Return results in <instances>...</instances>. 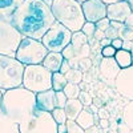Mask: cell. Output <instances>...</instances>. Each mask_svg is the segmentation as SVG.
Instances as JSON below:
<instances>
[{
  "label": "cell",
  "mask_w": 133,
  "mask_h": 133,
  "mask_svg": "<svg viewBox=\"0 0 133 133\" xmlns=\"http://www.w3.org/2000/svg\"><path fill=\"white\" fill-rule=\"evenodd\" d=\"M125 25H128V27H132L133 28V12L127 17V20H125V23H124Z\"/></svg>",
  "instance_id": "cell-41"
},
{
  "label": "cell",
  "mask_w": 133,
  "mask_h": 133,
  "mask_svg": "<svg viewBox=\"0 0 133 133\" xmlns=\"http://www.w3.org/2000/svg\"><path fill=\"white\" fill-rule=\"evenodd\" d=\"M95 37H96V40H97V41H101V40H103V39H105L107 36H105V32L96 29V32H95Z\"/></svg>",
  "instance_id": "cell-38"
},
{
  "label": "cell",
  "mask_w": 133,
  "mask_h": 133,
  "mask_svg": "<svg viewBox=\"0 0 133 133\" xmlns=\"http://www.w3.org/2000/svg\"><path fill=\"white\" fill-rule=\"evenodd\" d=\"M72 33L66 27L55 21L53 25L41 37V43L48 49V52H63V49L71 44Z\"/></svg>",
  "instance_id": "cell-9"
},
{
  "label": "cell",
  "mask_w": 133,
  "mask_h": 133,
  "mask_svg": "<svg viewBox=\"0 0 133 133\" xmlns=\"http://www.w3.org/2000/svg\"><path fill=\"white\" fill-rule=\"evenodd\" d=\"M68 84V80H66L65 75L56 72V73H52V89L53 91H63L65 85Z\"/></svg>",
  "instance_id": "cell-21"
},
{
  "label": "cell",
  "mask_w": 133,
  "mask_h": 133,
  "mask_svg": "<svg viewBox=\"0 0 133 133\" xmlns=\"http://www.w3.org/2000/svg\"><path fill=\"white\" fill-rule=\"evenodd\" d=\"M85 133H100V128H98L97 125H93V127H91V128L85 129Z\"/></svg>",
  "instance_id": "cell-40"
},
{
  "label": "cell",
  "mask_w": 133,
  "mask_h": 133,
  "mask_svg": "<svg viewBox=\"0 0 133 133\" xmlns=\"http://www.w3.org/2000/svg\"><path fill=\"white\" fill-rule=\"evenodd\" d=\"M118 39L123 41H133V28L123 24V27L118 29Z\"/></svg>",
  "instance_id": "cell-26"
},
{
  "label": "cell",
  "mask_w": 133,
  "mask_h": 133,
  "mask_svg": "<svg viewBox=\"0 0 133 133\" xmlns=\"http://www.w3.org/2000/svg\"><path fill=\"white\" fill-rule=\"evenodd\" d=\"M98 123H100V125H101L103 128H108V127H109V124H108V120H107V118H100Z\"/></svg>",
  "instance_id": "cell-46"
},
{
  "label": "cell",
  "mask_w": 133,
  "mask_h": 133,
  "mask_svg": "<svg viewBox=\"0 0 133 133\" xmlns=\"http://www.w3.org/2000/svg\"><path fill=\"white\" fill-rule=\"evenodd\" d=\"M87 109L89 110V112H92L93 115H98V108H97L95 104H91L89 107H87Z\"/></svg>",
  "instance_id": "cell-42"
},
{
  "label": "cell",
  "mask_w": 133,
  "mask_h": 133,
  "mask_svg": "<svg viewBox=\"0 0 133 133\" xmlns=\"http://www.w3.org/2000/svg\"><path fill=\"white\" fill-rule=\"evenodd\" d=\"M57 133H66V125L65 124H59L57 125Z\"/></svg>",
  "instance_id": "cell-44"
},
{
  "label": "cell",
  "mask_w": 133,
  "mask_h": 133,
  "mask_svg": "<svg viewBox=\"0 0 133 133\" xmlns=\"http://www.w3.org/2000/svg\"><path fill=\"white\" fill-rule=\"evenodd\" d=\"M66 133H85V129H83L75 120H66Z\"/></svg>",
  "instance_id": "cell-29"
},
{
  "label": "cell",
  "mask_w": 133,
  "mask_h": 133,
  "mask_svg": "<svg viewBox=\"0 0 133 133\" xmlns=\"http://www.w3.org/2000/svg\"><path fill=\"white\" fill-rule=\"evenodd\" d=\"M71 68H72V66H71L69 61H68V60H64V63H63V65H61V68H60V73L65 75V73L68 72Z\"/></svg>",
  "instance_id": "cell-36"
},
{
  "label": "cell",
  "mask_w": 133,
  "mask_h": 133,
  "mask_svg": "<svg viewBox=\"0 0 133 133\" xmlns=\"http://www.w3.org/2000/svg\"><path fill=\"white\" fill-rule=\"evenodd\" d=\"M101 2H104L107 5H109V4H113V3H117V2H124V0H101Z\"/></svg>",
  "instance_id": "cell-47"
},
{
  "label": "cell",
  "mask_w": 133,
  "mask_h": 133,
  "mask_svg": "<svg viewBox=\"0 0 133 133\" xmlns=\"http://www.w3.org/2000/svg\"><path fill=\"white\" fill-rule=\"evenodd\" d=\"M127 2L129 3V5H130V9H132V12H133V0H127Z\"/></svg>",
  "instance_id": "cell-48"
},
{
  "label": "cell",
  "mask_w": 133,
  "mask_h": 133,
  "mask_svg": "<svg viewBox=\"0 0 133 133\" xmlns=\"http://www.w3.org/2000/svg\"><path fill=\"white\" fill-rule=\"evenodd\" d=\"M96 24L95 23H89V21H85V24L83 25V28H81V32L84 33V35L89 39V41H91V39L92 37H95V32H96Z\"/></svg>",
  "instance_id": "cell-28"
},
{
  "label": "cell",
  "mask_w": 133,
  "mask_h": 133,
  "mask_svg": "<svg viewBox=\"0 0 133 133\" xmlns=\"http://www.w3.org/2000/svg\"><path fill=\"white\" fill-rule=\"evenodd\" d=\"M71 44L73 49L76 51V55L80 52V49L87 45V44H89V39H88L81 31H77V32H73L72 33V39H71Z\"/></svg>",
  "instance_id": "cell-20"
},
{
  "label": "cell",
  "mask_w": 133,
  "mask_h": 133,
  "mask_svg": "<svg viewBox=\"0 0 133 133\" xmlns=\"http://www.w3.org/2000/svg\"><path fill=\"white\" fill-rule=\"evenodd\" d=\"M123 40H121V39H115V40H112V43H110V45H112L113 48H116V49H121V48H123Z\"/></svg>",
  "instance_id": "cell-37"
},
{
  "label": "cell",
  "mask_w": 133,
  "mask_h": 133,
  "mask_svg": "<svg viewBox=\"0 0 133 133\" xmlns=\"http://www.w3.org/2000/svg\"><path fill=\"white\" fill-rule=\"evenodd\" d=\"M63 63H64V57L60 52H48V55L43 61V65L45 66L49 72L56 73V72H60Z\"/></svg>",
  "instance_id": "cell-15"
},
{
  "label": "cell",
  "mask_w": 133,
  "mask_h": 133,
  "mask_svg": "<svg viewBox=\"0 0 133 133\" xmlns=\"http://www.w3.org/2000/svg\"><path fill=\"white\" fill-rule=\"evenodd\" d=\"M130 14H132V9H130V5L127 0L107 5V17L110 21H117V23L124 24L127 17Z\"/></svg>",
  "instance_id": "cell-12"
},
{
  "label": "cell",
  "mask_w": 133,
  "mask_h": 133,
  "mask_svg": "<svg viewBox=\"0 0 133 133\" xmlns=\"http://www.w3.org/2000/svg\"><path fill=\"white\" fill-rule=\"evenodd\" d=\"M77 124H79L83 129H88V128H91L93 125H96V118H95V115L92 112H89L87 108H84L80 115L77 116V118L75 120Z\"/></svg>",
  "instance_id": "cell-19"
},
{
  "label": "cell",
  "mask_w": 133,
  "mask_h": 133,
  "mask_svg": "<svg viewBox=\"0 0 133 133\" xmlns=\"http://www.w3.org/2000/svg\"><path fill=\"white\" fill-rule=\"evenodd\" d=\"M110 43H112V40H109L108 37H105V39H103L101 41H100V44H101V48H104V47H108V45H110Z\"/></svg>",
  "instance_id": "cell-43"
},
{
  "label": "cell",
  "mask_w": 133,
  "mask_h": 133,
  "mask_svg": "<svg viewBox=\"0 0 133 133\" xmlns=\"http://www.w3.org/2000/svg\"><path fill=\"white\" fill-rule=\"evenodd\" d=\"M81 8L85 21H89V23L96 24L97 21L107 17V4L101 0H87L81 3Z\"/></svg>",
  "instance_id": "cell-11"
},
{
  "label": "cell",
  "mask_w": 133,
  "mask_h": 133,
  "mask_svg": "<svg viewBox=\"0 0 133 133\" xmlns=\"http://www.w3.org/2000/svg\"><path fill=\"white\" fill-rule=\"evenodd\" d=\"M128 133H133V130H129V132H128Z\"/></svg>",
  "instance_id": "cell-51"
},
{
  "label": "cell",
  "mask_w": 133,
  "mask_h": 133,
  "mask_svg": "<svg viewBox=\"0 0 133 133\" xmlns=\"http://www.w3.org/2000/svg\"><path fill=\"white\" fill-rule=\"evenodd\" d=\"M43 2H45V3H48V4H49V5H51V3H52V2H53V0H43Z\"/></svg>",
  "instance_id": "cell-49"
},
{
  "label": "cell",
  "mask_w": 133,
  "mask_h": 133,
  "mask_svg": "<svg viewBox=\"0 0 133 133\" xmlns=\"http://www.w3.org/2000/svg\"><path fill=\"white\" fill-rule=\"evenodd\" d=\"M25 65L16 57L0 55V91L5 92L23 87V75Z\"/></svg>",
  "instance_id": "cell-4"
},
{
  "label": "cell",
  "mask_w": 133,
  "mask_h": 133,
  "mask_svg": "<svg viewBox=\"0 0 133 133\" xmlns=\"http://www.w3.org/2000/svg\"><path fill=\"white\" fill-rule=\"evenodd\" d=\"M61 55H63L64 60H68V61H71V60H75V59H76V51L73 49L72 44H69V45H66V47L63 49ZM76 60H77V59H76Z\"/></svg>",
  "instance_id": "cell-30"
},
{
  "label": "cell",
  "mask_w": 133,
  "mask_h": 133,
  "mask_svg": "<svg viewBox=\"0 0 133 133\" xmlns=\"http://www.w3.org/2000/svg\"><path fill=\"white\" fill-rule=\"evenodd\" d=\"M51 9L57 23L66 27L71 32L81 31L85 24L81 3L77 0H53Z\"/></svg>",
  "instance_id": "cell-3"
},
{
  "label": "cell",
  "mask_w": 133,
  "mask_h": 133,
  "mask_svg": "<svg viewBox=\"0 0 133 133\" xmlns=\"http://www.w3.org/2000/svg\"><path fill=\"white\" fill-rule=\"evenodd\" d=\"M2 98H3V92L0 91V120L5 117V116H4V113H3V109H2Z\"/></svg>",
  "instance_id": "cell-45"
},
{
  "label": "cell",
  "mask_w": 133,
  "mask_h": 133,
  "mask_svg": "<svg viewBox=\"0 0 133 133\" xmlns=\"http://www.w3.org/2000/svg\"><path fill=\"white\" fill-rule=\"evenodd\" d=\"M96 28H97L98 31L107 32V31L110 28V20H109L108 17H104V19H101L100 21H97V23H96Z\"/></svg>",
  "instance_id": "cell-34"
},
{
  "label": "cell",
  "mask_w": 133,
  "mask_h": 133,
  "mask_svg": "<svg viewBox=\"0 0 133 133\" xmlns=\"http://www.w3.org/2000/svg\"><path fill=\"white\" fill-rule=\"evenodd\" d=\"M23 2L24 0H0V17L11 19L12 14Z\"/></svg>",
  "instance_id": "cell-17"
},
{
  "label": "cell",
  "mask_w": 133,
  "mask_h": 133,
  "mask_svg": "<svg viewBox=\"0 0 133 133\" xmlns=\"http://www.w3.org/2000/svg\"><path fill=\"white\" fill-rule=\"evenodd\" d=\"M77 2H80V3H84V2H87V0H77Z\"/></svg>",
  "instance_id": "cell-50"
},
{
  "label": "cell",
  "mask_w": 133,
  "mask_h": 133,
  "mask_svg": "<svg viewBox=\"0 0 133 133\" xmlns=\"http://www.w3.org/2000/svg\"><path fill=\"white\" fill-rule=\"evenodd\" d=\"M63 92L65 93V96L68 98H79V95L81 92L80 85L79 84H73V83H68L65 85V88L63 89Z\"/></svg>",
  "instance_id": "cell-25"
},
{
  "label": "cell",
  "mask_w": 133,
  "mask_h": 133,
  "mask_svg": "<svg viewBox=\"0 0 133 133\" xmlns=\"http://www.w3.org/2000/svg\"><path fill=\"white\" fill-rule=\"evenodd\" d=\"M65 77L68 83H73V84H79L83 81V77H84V73L79 69V68H71L68 72L65 73Z\"/></svg>",
  "instance_id": "cell-24"
},
{
  "label": "cell",
  "mask_w": 133,
  "mask_h": 133,
  "mask_svg": "<svg viewBox=\"0 0 133 133\" xmlns=\"http://www.w3.org/2000/svg\"><path fill=\"white\" fill-rule=\"evenodd\" d=\"M0 133H20L19 124H15L7 117H4L0 120Z\"/></svg>",
  "instance_id": "cell-23"
},
{
  "label": "cell",
  "mask_w": 133,
  "mask_h": 133,
  "mask_svg": "<svg viewBox=\"0 0 133 133\" xmlns=\"http://www.w3.org/2000/svg\"><path fill=\"white\" fill-rule=\"evenodd\" d=\"M115 89L124 98L133 101V65L120 71L115 80Z\"/></svg>",
  "instance_id": "cell-10"
},
{
  "label": "cell",
  "mask_w": 133,
  "mask_h": 133,
  "mask_svg": "<svg viewBox=\"0 0 133 133\" xmlns=\"http://www.w3.org/2000/svg\"><path fill=\"white\" fill-rule=\"evenodd\" d=\"M98 69H100V73H101V76L105 80L113 81V84H115L117 75L121 71V68L117 65V63L113 57H103L101 61H100Z\"/></svg>",
  "instance_id": "cell-13"
},
{
  "label": "cell",
  "mask_w": 133,
  "mask_h": 133,
  "mask_svg": "<svg viewBox=\"0 0 133 133\" xmlns=\"http://www.w3.org/2000/svg\"><path fill=\"white\" fill-rule=\"evenodd\" d=\"M36 104H37V109L45 110V112H52L56 108V91L49 89V91L36 93Z\"/></svg>",
  "instance_id": "cell-14"
},
{
  "label": "cell",
  "mask_w": 133,
  "mask_h": 133,
  "mask_svg": "<svg viewBox=\"0 0 133 133\" xmlns=\"http://www.w3.org/2000/svg\"><path fill=\"white\" fill-rule=\"evenodd\" d=\"M20 133H57V123L51 112L37 109L27 120L19 124Z\"/></svg>",
  "instance_id": "cell-7"
},
{
  "label": "cell",
  "mask_w": 133,
  "mask_h": 133,
  "mask_svg": "<svg viewBox=\"0 0 133 133\" xmlns=\"http://www.w3.org/2000/svg\"><path fill=\"white\" fill-rule=\"evenodd\" d=\"M68 101V97L65 96L63 91L56 92V108H65V104Z\"/></svg>",
  "instance_id": "cell-33"
},
{
  "label": "cell",
  "mask_w": 133,
  "mask_h": 133,
  "mask_svg": "<svg viewBox=\"0 0 133 133\" xmlns=\"http://www.w3.org/2000/svg\"><path fill=\"white\" fill-rule=\"evenodd\" d=\"M92 66V60L89 57H83L77 60V68H79L81 72H87L89 71Z\"/></svg>",
  "instance_id": "cell-31"
},
{
  "label": "cell",
  "mask_w": 133,
  "mask_h": 133,
  "mask_svg": "<svg viewBox=\"0 0 133 133\" xmlns=\"http://www.w3.org/2000/svg\"><path fill=\"white\" fill-rule=\"evenodd\" d=\"M51 113H52L53 120L57 123V125H59V124H65V123H66V120H68V117H66V113H65L64 108H55Z\"/></svg>",
  "instance_id": "cell-27"
},
{
  "label": "cell",
  "mask_w": 133,
  "mask_h": 133,
  "mask_svg": "<svg viewBox=\"0 0 133 133\" xmlns=\"http://www.w3.org/2000/svg\"><path fill=\"white\" fill-rule=\"evenodd\" d=\"M83 109H84V105L81 104L79 98H68V101L65 104V108H64L68 120H76Z\"/></svg>",
  "instance_id": "cell-16"
},
{
  "label": "cell",
  "mask_w": 133,
  "mask_h": 133,
  "mask_svg": "<svg viewBox=\"0 0 133 133\" xmlns=\"http://www.w3.org/2000/svg\"><path fill=\"white\" fill-rule=\"evenodd\" d=\"M79 100L81 101V104L84 105V108H87V107H89L91 104H93V100H92L91 93H88L87 91H81V92H80Z\"/></svg>",
  "instance_id": "cell-32"
},
{
  "label": "cell",
  "mask_w": 133,
  "mask_h": 133,
  "mask_svg": "<svg viewBox=\"0 0 133 133\" xmlns=\"http://www.w3.org/2000/svg\"><path fill=\"white\" fill-rule=\"evenodd\" d=\"M123 49H125V51H132V49H133V41H124V43H123Z\"/></svg>",
  "instance_id": "cell-39"
},
{
  "label": "cell",
  "mask_w": 133,
  "mask_h": 133,
  "mask_svg": "<svg viewBox=\"0 0 133 133\" xmlns=\"http://www.w3.org/2000/svg\"><path fill=\"white\" fill-rule=\"evenodd\" d=\"M24 36L11 23V19L0 17V55L15 57Z\"/></svg>",
  "instance_id": "cell-8"
},
{
  "label": "cell",
  "mask_w": 133,
  "mask_h": 133,
  "mask_svg": "<svg viewBox=\"0 0 133 133\" xmlns=\"http://www.w3.org/2000/svg\"><path fill=\"white\" fill-rule=\"evenodd\" d=\"M117 49L113 48L112 45H108V47H104L101 48V57H115Z\"/></svg>",
  "instance_id": "cell-35"
},
{
  "label": "cell",
  "mask_w": 133,
  "mask_h": 133,
  "mask_svg": "<svg viewBox=\"0 0 133 133\" xmlns=\"http://www.w3.org/2000/svg\"><path fill=\"white\" fill-rule=\"evenodd\" d=\"M117 63V65L120 66L121 69L129 68V66L133 65V55L130 51H125V49H117L115 57H113Z\"/></svg>",
  "instance_id": "cell-18"
},
{
  "label": "cell",
  "mask_w": 133,
  "mask_h": 133,
  "mask_svg": "<svg viewBox=\"0 0 133 133\" xmlns=\"http://www.w3.org/2000/svg\"><path fill=\"white\" fill-rule=\"evenodd\" d=\"M2 109L4 116L15 124H20L37 110L36 93L24 87L3 92Z\"/></svg>",
  "instance_id": "cell-2"
},
{
  "label": "cell",
  "mask_w": 133,
  "mask_h": 133,
  "mask_svg": "<svg viewBox=\"0 0 133 133\" xmlns=\"http://www.w3.org/2000/svg\"><path fill=\"white\" fill-rule=\"evenodd\" d=\"M47 55H48V49L44 47L41 40L24 37L23 40H21L17 51H16L15 57L21 64H24L27 66V65L43 64V61H44Z\"/></svg>",
  "instance_id": "cell-6"
},
{
  "label": "cell",
  "mask_w": 133,
  "mask_h": 133,
  "mask_svg": "<svg viewBox=\"0 0 133 133\" xmlns=\"http://www.w3.org/2000/svg\"><path fill=\"white\" fill-rule=\"evenodd\" d=\"M23 87L33 93L52 89V72L43 64L27 65L23 75Z\"/></svg>",
  "instance_id": "cell-5"
},
{
  "label": "cell",
  "mask_w": 133,
  "mask_h": 133,
  "mask_svg": "<svg viewBox=\"0 0 133 133\" xmlns=\"http://www.w3.org/2000/svg\"><path fill=\"white\" fill-rule=\"evenodd\" d=\"M56 21L51 5L43 0H24L11 16V23L24 37L41 40Z\"/></svg>",
  "instance_id": "cell-1"
},
{
  "label": "cell",
  "mask_w": 133,
  "mask_h": 133,
  "mask_svg": "<svg viewBox=\"0 0 133 133\" xmlns=\"http://www.w3.org/2000/svg\"><path fill=\"white\" fill-rule=\"evenodd\" d=\"M123 120L129 130H133V101H128L123 109Z\"/></svg>",
  "instance_id": "cell-22"
}]
</instances>
